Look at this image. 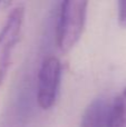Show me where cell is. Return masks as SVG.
Returning <instances> with one entry per match:
<instances>
[{
	"instance_id": "obj_1",
	"label": "cell",
	"mask_w": 126,
	"mask_h": 127,
	"mask_svg": "<svg viewBox=\"0 0 126 127\" xmlns=\"http://www.w3.org/2000/svg\"><path fill=\"white\" fill-rule=\"evenodd\" d=\"M88 2L67 0L62 3L57 25V45L63 51H68L78 41L83 32Z\"/></svg>"
},
{
	"instance_id": "obj_6",
	"label": "cell",
	"mask_w": 126,
	"mask_h": 127,
	"mask_svg": "<svg viewBox=\"0 0 126 127\" xmlns=\"http://www.w3.org/2000/svg\"><path fill=\"white\" fill-rule=\"evenodd\" d=\"M118 20L121 26L126 27V0L118 1Z\"/></svg>"
},
{
	"instance_id": "obj_5",
	"label": "cell",
	"mask_w": 126,
	"mask_h": 127,
	"mask_svg": "<svg viewBox=\"0 0 126 127\" xmlns=\"http://www.w3.org/2000/svg\"><path fill=\"white\" fill-rule=\"evenodd\" d=\"M107 127H126V87L109 106Z\"/></svg>"
},
{
	"instance_id": "obj_3",
	"label": "cell",
	"mask_w": 126,
	"mask_h": 127,
	"mask_svg": "<svg viewBox=\"0 0 126 127\" xmlns=\"http://www.w3.org/2000/svg\"><path fill=\"white\" fill-rule=\"evenodd\" d=\"M62 76V64L55 56L42 62L38 72L37 101L42 109H49L55 104Z\"/></svg>"
},
{
	"instance_id": "obj_2",
	"label": "cell",
	"mask_w": 126,
	"mask_h": 127,
	"mask_svg": "<svg viewBox=\"0 0 126 127\" xmlns=\"http://www.w3.org/2000/svg\"><path fill=\"white\" fill-rule=\"evenodd\" d=\"M25 9L17 6L9 12L3 27L0 30V85L8 71L12 49L15 48L21 33Z\"/></svg>"
},
{
	"instance_id": "obj_4",
	"label": "cell",
	"mask_w": 126,
	"mask_h": 127,
	"mask_svg": "<svg viewBox=\"0 0 126 127\" xmlns=\"http://www.w3.org/2000/svg\"><path fill=\"white\" fill-rule=\"evenodd\" d=\"M109 106L104 97L94 99L83 114L80 127H107Z\"/></svg>"
}]
</instances>
